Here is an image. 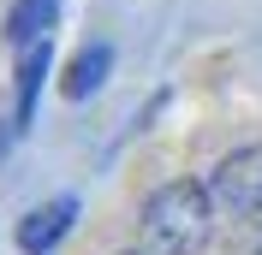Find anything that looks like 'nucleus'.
Listing matches in <instances>:
<instances>
[{
	"instance_id": "1",
	"label": "nucleus",
	"mask_w": 262,
	"mask_h": 255,
	"mask_svg": "<svg viewBox=\"0 0 262 255\" xmlns=\"http://www.w3.org/2000/svg\"><path fill=\"white\" fill-rule=\"evenodd\" d=\"M214 202L203 190V178H179V184H161V190L143 202V249L149 255H196L214 232Z\"/></svg>"
},
{
	"instance_id": "2",
	"label": "nucleus",
	"mask_w": 262,
	"mask_h": 255,
	"mask_svg": "<svg viewBox=\"0 0 262 255\" xmlns=\"http://www.w3.org/2000/svg\"><path fill=\"white\" fill-rule=\"evenodd\" d=\"M203 190H209L221 220H256L262 214V148H232L227 160H214Z\"/></svg>"
},
{
	"instance_id": "3",
	"label": "nucleus",
	"mask_w": 262,
	"mask_h": 255,
	"mask_svg": "<svg viewBox=\"0 0 262 255\" xmlns=\"http://www.w3.org/2000/svg\"><path fill=\"white\" fill-rule=\"evenodd\" d=\"M78 225V196H54V202L30 208L24 220H18V249L24 255H48L66 243V232Z\"/></svg>"
},
{
	"instance_id": "4",
	"label": "nucleus",
	"mask_w": 262,
	"mask_h": 255,
	"mask_svg": "<svg viewBox=\"0 0 262 255\" xmlns=\"http://www.w3.org/2000/svg\"><path fill=\"white\" fill-rule=\"evenodd\" d=\"M54 71V42H36V48L18 54V107H12V125L30 131L36 125V101H42V78Z\"/></svg>"
},
{
	"instance_id": "5",
	"label": "nucleus",
	"mask_w": 262,
	"mask_h": 255,
	"mask_svg": "<svg viewBox=\"0 0 262 255\" xmlns=\"http://www.w3.org/2000/svg\"><path fill=\"white\" fill-rule=\"evenodd\" d=\"M54 24H60V0H12V12H6V42L24 54V48H36V42H48Z\"/></svg>"
},
{
	"instance_id": "6",
	"label": "nucleus",
	"mask_w": 262,
	"mask_h": 255,
	"mask_svg": "<svg viewBox=\"0 0 262 255\" xmlns=\"http://www.w3.org/2000/svg\"><path fill=\"white\" fill-rule=\"evenodd\" d=\"M107 71H114V48H107V42H90L83 54H72V65H66V78H60V89H66L72 101H90L101 83H107Z\"/></svg>"
}]
</instances>
